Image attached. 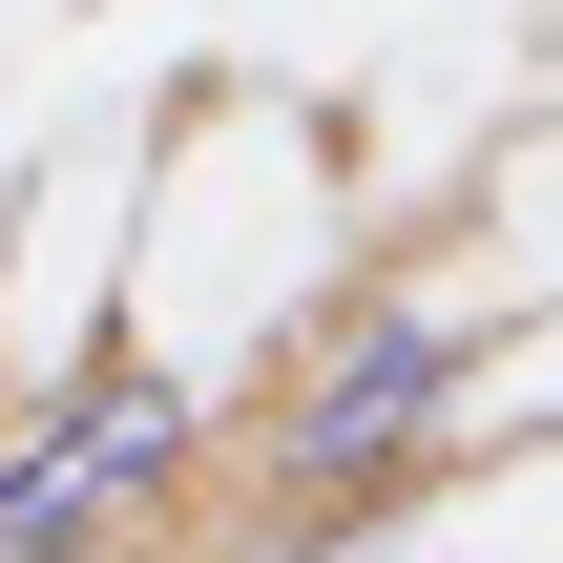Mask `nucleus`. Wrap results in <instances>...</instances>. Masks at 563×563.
<instances>
[{"instance_id":"2","label":"nucleus","mask_w":563,"mask_h":563,"mask_svg":"<svg viewBox=\"0 0 563 563\" xmlns=\"http://www.w3.org/2000/svg\"><path fill=\"white\" fill-rule=\"evenodd\" d=\"M439 397H460V334H439V313H355V334L313 355V397L272 418V460H292L313 501H355V481H376V460H397Z\"/></svg>"},{"instance_id":"1","label":"nucleus","mask_w":563,"mask_h":563,"mask_svg":"<svg viewBox=\"0 0 563 563\" xmlns=\"http://www.w3.org/2000/svg\"><path fill=\"white\" fill-rule=\"evenodd\" d=\"M167 460H188V397H146V376L104 355V376H84V397L21 439V481H0V563H84L125 501H146V481H167Z\"/></svg>"}]
</instances>
